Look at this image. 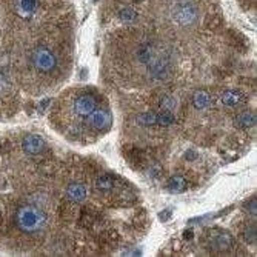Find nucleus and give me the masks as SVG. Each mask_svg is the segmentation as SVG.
I'll return each instance as SVG.
<instances>
[{
  "label": "nucleus",
  "mask_w": 257,
  "mask_h": 257,
  "mask_svg": "<svg viewBox=\"0 0 257 257\" xmlns=\"http://www.w3.org/2000/svg\"><path fill=\"white\" fill-rule=\"evenodd\" d=\"M223 50L140 27H111L103 37L102 74L112 89L133 94L179 92L193 69Z\"/></svg>",
  "instance_id": "nucleus-1"
},
{
  "label": "nucleus",
  "mask_w": 257,
  "mask_h": 257,
  "mask_svg": "<svg viewBox=\"0 0 257 257\" xmlns=\"http://www.w3.org/2000/svg\"><path fill=\"white\" fill-rule=\"evenodd\" d=\"M10 45L23 85L34 94L62 86L73 73L77 17L71 0H2Z\"/></svg>",
  "instance_id": "nucleus-2"
},
{
  "label": "nucleus",
  "mask_w": 257,
  "mask_h": 257,
  "mask_svg": "<svg viewBox=\"0 0 257 257\" xmlns=\"http://www.w3.org/2000/svg\"><path fill=\"white\" fill-rule=\"evenodd\" d=\"M102 23L150 28L208 46H236L219 0H105Z\"/></svg>",
  "instance_id": "nucleus-3"
},
{
  "label": "nucleus",
  "mask_w": 257,
  "mask_h": 257,
  "mask_svg": "<svg viewBox=\"0 0 257 257\" xmlns=\"http://www.w3.org/2000/svg\"><path fill=\"white\" fill-rule=\"evenodd\" d=\"M112 109L106 92L97 86H73L56 99L50 122L69 144L88 147L112 128Z\"/></svg>",
  "instance_id": "nucleus-4"
},
{
  "label": "nucleus",
  "mask_w": 257,
  "mask_h": 257,
  "mask_svg": "<svg viewBox=\"0 0 257 257\" xmlns=\"http://www.w3.org/2000/svg\"><path fill=\"white\" fill-rule=\"evenodd\" d=\"M200 242L206 255H245L240 240L223 228H209L203 231Z\"/></svg>",
  "instance_id": "nucleus-5"
}]
</instances>
